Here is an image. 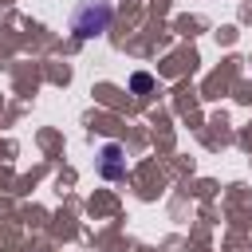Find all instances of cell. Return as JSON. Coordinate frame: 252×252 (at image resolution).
<instances>
[{"mask_svg":"<svg viewBox=\"0 0 252 252\" xmlns=\"http://www.w3.org/2000/svg\"><path fill=\"white\" fill-rule=\"evenodd\" d=\"M110 4L106 0H83L79 8H75V16H71V32L79 35V39H91V35H102L106 28H110Z\"/></svg>","mask_w":252,"mask_h":252,"instance_id":"obj_1","label":"cell"},{"mask_svg":"<svg viewBox=\"0 0 252 252\" xmlns=\"http://www.w3.org/2000/svg\"><path fill=\"white\" fill-rule=\"evenodd\" d=\"M98 173H102L106 181H122V177H126L122 146H114V142H106V146H102V154H98Z\"/></svg>","mask_w":252,"mask_h":252,"instance_id":"obj_2","label":"cell"},{"mask_svg":"<svg viewBox=\"0 0 252 252\" xmlns=\"http://www.w3.org/2000/svg\"><path fill=\"white\" fill-rule=\"evenodd\" d=\"M130 87H134L138 94H146V91H150L154 83H150V75H134V79H130Z\"/></svg>","mask_w":252,"mask_h":252,"instance_id":"obj_3","label":"cell"}]
</instances>
